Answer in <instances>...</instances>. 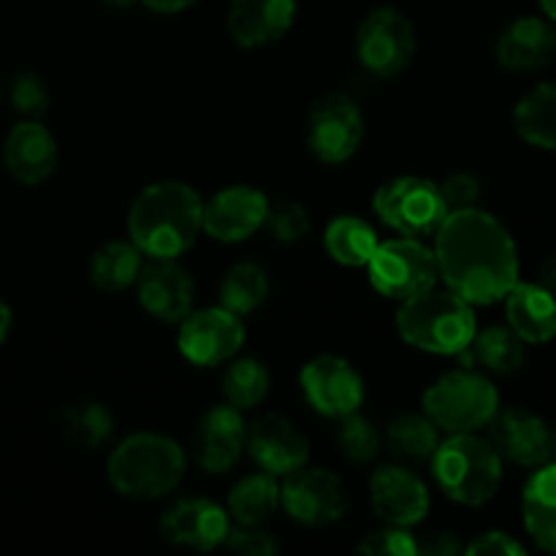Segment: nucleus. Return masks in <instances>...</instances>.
I'll use <instances>...</instances> for the list:
<instances>
[{
  "mask_svg": "<svg viewBox=\"0 0 556 556\" xmlns=\"http://www.w3.org/2000/svg\"><path fill=\"white\" fill-rule=\"evenodd\" d=\"M438 275L465 302L494 304L519 282V250L508 228L478 206L445 215L434 231Z\"/></svg>",
  "mask_w": 556,
  "mask_h": 556,
  "instance_id": "1",
  "label": "nucleus"
},
{
  "mask_svg": "<svg viewBox=\"0 0 556 556\" xmlns=\"http://www.w3.org/2000/svg\"><path fill=\"white\" fill-rule=\"evenodd\" d=\"M204 231V199L179 179L152 182L128 212L130 242L147 258H179Z\"/></svg>",
  "mask_w": 556,
  "mask_h": 556,
  "instance_id": "2",
  "label": "nucleus"
},
{
  "mask_svg": "<svg viewBox=\"0 0 556 556\" xmlns=\"http://www.w3.org/2000/svg\"><path fill=\"white\" fill-rule=\"evenodd\" d=\"M188 456L168 434L134 432L114 445L106 462V478L128 500H161L182 483Z\"/></svg>",
  "mask_w": 556,
  "mask_h": 556,
  "instance_id": "3",
  "label": "nucleus"
},
{
  "mask_svg": "<svg viewBox=\"0 0 556 556\" xmlns=\"http://www.w3.org/2000/svg\"><path fill=\"white\" fill-rule=\"evenodd\" d=\"M396 331L407 345L434 356H459L470 348L478 331L476 309L454 291H429L400 302Z\"/></svg>",
  "mask_w": 556,
  "mask_h": 556,
  "instance_id": "4",
  "label": "nucleus"
},
{
  "mask_svg": "<svg viewBox=\"0 0 556 556\" xmlns=\"http://www.w3.org/2000/svg\"><path fill=\"white\" fill-rule=\"evenodd\" d=\"M432 478L440 492L467 508H481L503 486V456L476 432H454L434 448Z\"/></svg>",
  "mask_w": 556,
  "mask_h": 556,
  "instance_id": "5",
  "label": "nucleus"
},
{
  "mask_svg": "<svg viewBox=\"0 0 556 556\" xmlns=\"http://www.w3.org/2000/svg\"><path fill=\"white\" fill-rule=\"evenodd\" d=\"M421 405L440 432H478L500 410V391L486 375L465 367L434 380Z\"/></svg>",
  "mask_w": 556,
  "mask_h": 556,
  "instance_id": "6",
  "label": "nucleus"
},
{
  "mask_svg": "<svg viewBox=\"0 0 556 556\" xmlns=\"http://www.w3.org/2000/svg\"><path fill=\"white\" fill-rule=\"evenodd\" d=\"M372 210L383 226L400 237L413 239L434 237L438 226L448 215L438 182L413 174L380 185L372 195Z\"/></svg>",
  "mask_w": 556,
  "mask_h": 556,
  "instance_id": "7",
  "label": "nucleus"
},
{
  "mask_svg": "<svg viewBox=\"0 0 556 556\" xmlns=\"http://www.w3.org/2000/svg\"><path fill=\"white\" fill-rule=\"evenodd\" d=\"M367 277L380 296L394 302H405L440 282L432 248H427L424 239L400 237V233L378 242L372 258L367 261Z\"/></svg>",
  "mask_w": 556,
  "mask_h": 556,
  "instance_id": "8",
  "label": "nucleus"
},
{
  "mask_svg": "<svg viewBox=\"0 0 556 556\" xmlns=\"http://www.w3.org/2000/svg\"><path fill=\"white\" fill-rule=\"evenodd\" d=\"M416 27L400 9L380 5L369 11L356 30V58L380 79H394L416 58Z\"/></svg>",
  "mask_w": 556,
  "mask_h": 556,
  "instance_id": "9",
  "label": "nucleus"
},
{
  "mask_svg": "<svg viewBox=\"0 0 556 556\" xmlns=\"http://www.w3.org/2000/svg\"><path fill=\"white\" fill-rule=\"evenodd\" d=\"M348 489L324 467H299L280 483V508L293 521L313 530L334 527L348 514Z\"/></svg>",
  "mask_w": 556,
  "mask_h": 556,
  "instance_id": "10",
  "label": "nucleus"
},
{
  "mask_svg": "<svg viewBox=\"0 0 556 556\" xmlns=\"http://www.w3.org/2000/svg\"><path fill=\"white\" fill-rule=\"evenodd\" d=\"M364 141V114L345 92H329L307 119V147L320 163L340 166L351 161Z\"/></svg>",
  "mask_w": 556,
  "mask_h": 556,
  "instance_id": "11",
  "label": "nucleus"
},
{
  "mask_svg": "<svg viewBox=\"0 0 556 556\" xmlns=\"http://www.w3.org/2000/svg\"><path fill=\"white\" fill-rule=\"evenodd\" d=\"M179 353L193 367H217L237 356L244 345L242 315L231 313L228 307H204L190 309L179 320L177 334Z\"/></svg>",
  "mask_w": 556,
  "mask_h": 556,
  "instance_id": "12",
  "label": "nucleus"
},
{
  "mask_svg": "<svg viewBox=\"0 0 556 556\" xmlns=\"http://www.w3.org/2000/svg\"><path fill=\"white\" fill-rule=\"evenodd\" d=\"M299 386L315 413L326 418L351 416L364 402V378L348 358L334 353H320L309 358L299 375Z\"/></svg>",
  "mask_w": 556,
  "mask_h": 556,
  "instance_id": "13",
  "label": "nucleus"
},
{
  "mask_svg": "<svg viewBox=\"0 0 556 556\" xmlns=\"http://www.w3.org/2000/svg\"><path fill=\"white\" fill-rule=\"evenodd\" d=\"M369 505L380 521L410 530L427 519L432 497L418 472L402 465H383L369 478Z\"/></svg>",
  "mask_w": 556,
  "mask_h": 556,
  "instance_id": "14",
  "label": "nucleus"
},
{
  "mask_svg": "<svg viewBox=\"0 0 556 556\" xmlns=\"http://www.w3.org/2000/svg\"><path fill=\"white\" fill-rule=\"evenodd\" d=\"M486 429V440L503 456V462L530 467V470L552 462V427L538 413L525 410V407L497 410Z\"/></svg>",
  "mask_w": 556,
  "mask_h": 556,
  "instance_id": "15",
  "label": "nucleus"
},
{
  "mask_svg": "<svg viewBox=\"0 0 556 556\" xmlns=\"http://www.w3.org/2000/svg\"><path fill=\"white\" fill-rule=\"evenodd\" d=\"M244 440H248V424H244L242 410L226 402V405L210 407L199 418L190 438V454L201 470L223 476L242 459Z\"/></svg>",
  "mask_w": 556,
  "mask_h": 556,
  "instance_id": "16",
  "label": "nucleus"
},
{
  "mask_svg": "<svg viewBox=\"0 0 556 556\" xmlns=\"http://www.w3.org/2000/svg\"><path fill=\"white\" fill-rule=\"evenodd\" d=\"M136 296L155 320L179 324L193 309L195 282L177 258H150L136 277Z\"/></svg>",
  "mask_w": 556,
  "mask_h": 556,
  "instance_id": "17",
  "label": "nucleus"
},
{
  "mask_svg": "<svg viewBox=\"0 0 556 556\" xmlns=\"http://www.w3.org/2000/svg\"><path fill=\"white\" fill-rule=\"evenodd\" d=\"M231 516L210 497H182L168 505L161 516V535L168 543L193 552H212L226 543Z\"/></svg>",
  "mask_w": 556,
  "mask_h": 556,
  "instance_id": "18",
  "label": "nucleus"
},
{
  "mask_svg": "<svg viewBox=\"0 0 556 556\" xmlns=\"http://www.w3.org/2000/svg\"><path fill=\"white\" fill-rule=\"evenodd\" d=\"M269 199L250 185H231L204 201V233L217 242H244L264 228Z\"/></svg>",
  "mask_w": 556,
  "mask_h": 556,
  "instance_id": "19",
  "label": "nucleus"
},
{
  "mask_svg": "<svg viewBox=\"0 0 556 556\" xmlns=\"http://www.w3.org/2000/svg\"><path fill=\"white\" fill-rule=\"evenodd\" d=\"M244 454L275 478H286L309 462V443L286 416H264L248 427Z\"/></svg>",
  "mask_w": 556,
  "mask_h": 556,
  "instance_id": "20",
  "label": "nucleus"
},
{
  "mask_svg": "<svg viewBox=\"0 0 556 556\" xmlns=\"http://www.w3.org/2000/svg\"><path fill=\"white\" fill-rule=\"evenodd\" d=\"M60 150L52 130L38 119H22L9 130L3 144L5 172L22 185H41L58 168Z\"/></svg>",
  "mask_w": 556,
  "mask_h": 556,
  "instance_id": "21",
  "label": "nucleus"
},
{
  "mask_svg": "<svg viewBox=\"0 0 556 556\" xmlns=\"http://www.w3.org/2000/svg\"><path fill=\"white\" fill-rule=\"evenodd\" d=\"M494 54L503 68L532 74L546 68L556 58V30L546 16H519L508 22L494 43Z\"/></svg>",
  "mask_w": 556,
  "mask_h": 556,
  "instance_id": "22",
  "label": "nucleus"
},
{
  "mask_svg": "<svg viewBox=\"0 0 556 556\" xmlns=\"http://www.w3.org/2000/svg\"><path fill=\"white\" fill-rule=\"evenodd\" d=\"M296 20V0H231L226 30L242 49L280 41Z\"/></svg>",
  "mask_w": 556,
  "mask_h": 556,
  "instance_id": "23",
  "label": "nucleus"
},
{
  "mask_svg": "<svg viewBox=\"0 0 556 556\" xmlns=\"http://www.w3.org/2000/svg\"><path fill=\"white\" fill-rule=\"evenodd\" d=\"M508 329L525 345H546L556 337V296L541 282H516L505 293Z\"/></svg>",
  "mask_w": 556,
  "mask_h": 556,
  "instance_id": "24",
  "label": "nucleus"
},
{
  "mask_svg": "<svg viewBox=\"0 0 556 556\" xmlns=\"http://www.w3.org/2000/svg\"><path fill=\"white\" fill-rule=\"evenodd\" d=\"M521 521L541 552L556 556V462L535 467L521 492Z\"/></svg>",
  "mask_w": 556,
  "mask_h": 556,
  "instance_id": "25",
  "label": "nucleus"
},
{
  "mask_svg": "<svg viewBox=\"0 0 556 556\" xmlns=\"http://www.w3.org/2000/svg\"><path fill=\"white\" fill-rule=\"evenodd\" d=\"M514 128L525 144L556 152V81H543L521 96L514 109Z\"/></svg>",
  "mask_w": 556,
  "mask_h": 556,
  "instance_id": "26",
  "label": "nucleus"
},
{
  "mask_svg": "<svg viewBox=\"0 0 556 556\" xmlns=\"http://www.w3.org/2000/svg\"><path fill=\"white\" fill-rule=\"evenodd\" d=\"M465 358V367H483L494 375H514L525 367V342L508 329V326H486L483 331H476L470 348L459 353Z\"/></svg>",
  "mask_w": 556,
  "mask_h": 556,
  "instance_id": "27",
  "label": "nucleus"
},
{
  "mask_svg": "<svg viewBox=\"0 0 556 556\" xmlns=\"http://www.w3.org/2000/svg\"><path fill=\"white\" fill-rule=\"evenodd\" d=\"M233 525H266L280 510V483L269 472H253L233 483L226 503Z\"/></svg>",
  "mask_w": 556,
  "mask_h": 556,
  "instance_id": "28",
  "label": "nucleus"
},
{
  "mask_svg": "<svg viewBox=\"0 0 556 556\" xmlns=\"http://www.w3.org/2000/svg\"><path fill=\"white\" fill-rule=\"evenodd\" d=\"M378 242L380 239L375 228L364 217L356 215L334 217L324 231V248L329 258L337 261L340 266H348V269L367 266Z\"/></svg>",
  "mask_w": 556,
  "mask_h": 556,
  "instance_id": "29",
  "label": "nucleus"
},
{
  "mask_svg": "<svg viewBox=\"0 0 556 556\" xmlns=\"http://www.w3.org/2000/svg\"><path fill=\"white\" fill-rule=\"evenodd\" d=\"M141 266H144V253L134 242H114L101 244L90 258V280L98 291L119 293L125 288L136 286Z\"/></svg>",
  "mask_w": 556,
  "mask_h": 556,
  "instance_id": "30",
  "label": "nucleus"
},
{
  "mask_svg": "<svg viewBox=\"0 0 556 556\" xmlns=\"http://www.w3.org/2000/svg\"><path fill=\"white\" fill-rule=\"evenodd\" d=\"M386 445L396 459L407 465H421L432 459L440 445V429L427 413H405L386 427Z\"/></svg>",
  "mask_w": 556,
  "mask_h": 556,
  "instance_id": "31",
  "label": "nucleus"
},
{
  "mask_svg": "<svg viewBox=\"0 0 556 556\" xmlns=\"http://www.w3.org/2000/svg\"><path fill=\"white\" fill-rule=\"evenodd\" d=\"M269 275L255 261H239L220 282V304L237 315H250L269 296Z\"/></svg>",
  "mask_w": 556,
  "mask_h": 556,
  "instance_id": "32",
  "label": "nucleus"
},
{
  "mask_svg": "<svg viewBox=\"0 0 556 556\" xmlns=\"http://www.w3.org/2000/svg\"><path fill=\"white\" fill-rule=\"evenodd\" d=\"M60 429H63L71 443L81 445V448H101L112 438L114 416L103 402L81 400L63 407V413H60Z\"/></svg>",
  "mask_w": 556,
  "mask_h": 556,
  "instance_id": "33",
  "label": "nucleus"
},
{
  "mask_svg": "<svg viewBox=\"0 0 556 556\" xmlns=\"http://www.w3.org/2000/svg\"><path fill=\"white\" fill-rule=\"evenodd\" d=\"M269 369L258 358H237L223 375V396L237 410H253L269 394Z\"/></svg>",
  "mask_w": 556,
  "mask_h": 556,
  "instance_id": "34",
  "label": "nucleus"
},
{
  "mask_svg": "<svg viewBox=\"0 0 556 556\" xmlns=\"http://www.w3.org/2000/svg\"><path fill=\"white\" fill-rule=\"evenodd\" d=\"M337 445H340L342 454L348 456L356 465L364 462H372L380 454V445H383V434L375 427V421H369L362 413H351V416L340 418V427H337Z\"/></svg>",
  "mask_w": 556,
  "mask_h": 556,
  "instance_id": "35",
  "label": "nucleus"
},
{
  "mask_svg": "<svg viewBox=\"0 0 556 556\" xmlns=\"http://www.w3.org/2000/svg\"><path fill=\"white\" fill-rule=\"evenodd\" d=\"M264 228L277 242L293 244L307 237L309 228H313V220H309V212L302 204H296V201H275V204L269 201Z\"/></svg>",
  "mask_w": 556,
  "mask_h": 556,
  "instance_id": "36",
  "label": "nucleus"
},
{
  "mask_svg": "<svg viewBox=\"0 0 556 556\" xmlns=\"http://www.w3.org/2000/svg\"><path fill=\"white\" fill-rule=\"evenodd\" d=\"M356 552L369 556H418V543L407 527L386 525L364 535Z\"/></svg>",
  "mask_w": 556,
  "mask_h": 556,
  "instance_id": "37",
  "label": "nucleus"
},
{
  "mask_svg": "<svg viewBox=\"0 0 556 556\" xmlns=\"http://www.w3.org/2000/svg\"><path fill=\"white\" fill-rule=\"evenodd\" d=\"M9 101L14 112H20L25 119H41V114L49 109V90L41 76L25 71L11 79Z\"/></svg>",
  "mask_w": 556,
  "mask_h": 556,
  "instance_id": "38",
  "label": "nucleus"
},
{
  "mask_svg": "<svg viewBox=\"0 0 556 556\" xmlns=\"http://www.w3.org/2000/svg\"><path fill=\"white\" fill-rule=\"evenodd\" d=\"M223 546L242 556H271L280 543L264 525H231Z\"/></svg>",
  "mask_w": 556,
  "mask_h": 556,
  "instance_id": "39",
  "label": "nucleus"
},
{
  "mask_svg": "<svg viewBox=\"0 0 556 556\" xmlns=\"http://www.w3.org/2000/svg\"><path fill=\"white\" fill-rule=\"evenodd\" d=\"M438 188L448 212L478 206V199H481V182H478V177H472L470 172L448 174V177L440 179Z\"/></svg>",
  "mask_w": 556,
  "mask_h": 556,
  "instance_id": "40",
  "label": "nucleus"
},
{
  "mask_svg": "<svg viewBox=\"0 0 556 556\" xmlns=\"http://www.w3.org/2000/svg\"><path fill=\"white\" fill-rule=\"evenodd\" d=\"M465 554L470 556H525L527 548L516 541L514 535L503 530H492L478 535L465 546Z\"/></svg>",
  "mask_w": 556,
  "mask_h": 556,
  "instance_id": "41",
  "label": "nucleus"
},
{
  "mask_svg": "<svg viewBox=\"0 0 556 556\" xmlns=\"http://www.w3.org/2000/svg\"><path fill=\"white\" fill-rule=\"evenodd\" d=\"M418 556H456L465 554V546L459 543V538L454 532H427V535L418 538Z\"/></svg>",
  "mask_w": 556,
  "mask_h": 556,
  "instance_id": "42",
  "label": "nucleus"
},
{
  "mask_svg": "<svg viewBox=\"0 0 556 556\" xmlns=\"http://www.w3.org/2000/svg\"><path fill=\"white\" fill-rule=\"evenodd\" d=\"M141 3L150 11H155V14H179V11L190 9V5H195L199 0H141Z\"/></svg>",
  "mask_w": 556,
  "mask_h": 556,
  "instance_id": "43",
  "label": "nucleus"
},
{
  "mask_svg": "<svg viewBox=\"0 0 556 556\" xmlns=\"http://www.w3.org/2000/svg\"><path fill=\"white\" fill-rule=\"evenodd\" d=\"M541 282L543 288H546V291H552L554 296H556V253L554 255H548L546 261H543V266H541Z\"/></svg>",
  "mask_w": 556,
  "mask_h": 556,
  "instance_id": "44",
  "label": "nucleus"
},
{
  "mask_svg": "<svg viewBox=\"0 0 556 556\" xmlns=\"http://www.w3.org/2000/svg\"><path fill=\"white\" fill-rule=\"evenodd\" d=\"M9 329H11V307L0 299V342L5 340Z\"/></svg>",
  "mask_w": 556,
  "mask_h": 556,
  "instance_id": "45",
  "label": "nucleus"
},
{
  "mask_svg": "<svg viewBox=\"0 0 556 556\" xmlns=\"http://www.w3.org/2000/svg\"><path fill=\"white\" fill-rule=\"evenodd\" d=\"M541 3V11L546 14V20L556 22V0H538Z\"/></svg>",
  "mask_w": 556,
  "mask_h": 556,
  "instance_id": "46",
  "label": "nucleus"
},
{
  "mask_svg": "<svg viewBox=\"0 0 556 556\" xmlns=\"http://www.w3.org/2000/svg\"><path fill=\"white\" fill-rule=\"evenodd\" d=\"M106 5H112V9H130V5H136L139 0H103Z\"/></svg>",
  "mask_w": 556,
  "mask_h": 556,
  "instance_id": "47",
  "label": "nucleus"
},
{
  "mask_svg": "<svg viewBox=\"0 0 556 556\" xmlns=\"http://www.w3.org/2000/svg\"><path fill=\"white\" fill-rule=\"evenodd\" d=\"M552 462H556V427H552Z\"/></svg>",
  "mask_w": 556,
  "mask_h": 556,
  "instance_id": "48",
  "label": "nucleus"
}]
</instances>
